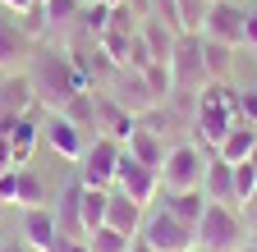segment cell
Returning <instances> with one entry per match:
<instances>
[{
  "label": "cell",
  "instance_id": "obj_38",
  "mask_svg": "<svg viewBox=\"0 0 257 252\" xmlns=\"http://www.w3.org/2000/svg\"><path fill=\"white\" fill-rule=\"evenodd\" d=\"M248 161H252V165H257V147H252V151H248Z\"/></svg>",
  "mask_w": 257,
  "mask_h": 252
},
{
  "label": "cell",
  "instance_id": "obj_27",
  "mask_svg": "<svg viewBox=\"0 0 257 252\" xmlns=\"http://www.w3.org/2000/svg\"><path fill=\"white\" fill-rule=\"evenodd\" d=\"M257 193V165L252 161H239L234 165V202H239V211H243V202Z\"/></svg>",
  "mask_w": 257,
  "mask_h": 252
},
{
  "label": "cell",
  "instance_id": "obj_6",
  "mask_svg": "<svg viewBox=\"0 0 257 252\" xmlns=\"http://www.w3.org/2000/svg\"><path fill=\"white\" fill-rule=\"evenodd\" d=\"M119 156H124V142H115V138H106V133H96L92 147L83 151V161H78V183H87V188H115Z\"/></svg>",
  "mask_w": 257,
  "mask_h": 252
},
{
  "label": "cell",
  "instance_id": "obj_8",
  "mask_svg": "<svg viewBox=\"0 0 257 252\" xmlns=\"http://www.w3.org/2000/svg\"><path fill=\"white\" fill-rule=\"evenodd\" d=\"M115 188H119L124 197H134L138 206H152L156 193H161V170L134 161V156L124 151V156H119V170H115Z\"/></svg>",
  "mask_w": 257,
  "mask_h": 252
},
{
  "label": "cell",
  "instance_id": "obj_5",
  "mask_svg": "<svg viewBox=\"0 0 257 252\" xmlns=\"http://www.w3.org/2000/svg\"><path fill=\"white\" fill-rule=\"evenodd\" d=\"M211 147H202V142H175L170 151H166V161H161V188H202V174H207V165H211Z\"/></svg>",
  "mask_w": 257,
  "mask_h": 252
},
{
  "label": "cell",
  "instance_id": "obj_7",
  "mask_svg": "<svg viewBox=\"0 0 257 252\" xmlns=\"http://www.w3.org/2000/svg\"><path fill=\"white\" fill-rule=\"evenodd\" d=\"M143 243H152L156 252H188L193 247V225H184V220H175L170 211H152L143 215V229H138Z\"/></svg>",
  "mask_w": 257,
  "mask_h": 252
},
{
  "label": "cell",
  "instance_id": "obj_33",
  "mask_svg": "<svg viewBox=\"0 0 257 252\" xmlns=\"http://www.w3.org/2000/svg\"><path fill=\"white\" fill-rule=\"evenodd\" d=\"M37 0H0V10H10V14H23V10H32Z\"/></svg>",
  "mask_w": 257,
  "mask_h": 252
},
{
  "label": "cell",
  "instance_id": "obj_16",
  "mask_svg": "<svg viewBox=\"0 0 257 252\" xmlns=\"http://www.w3.org/2000/svg\"><path fill=\"white\" fill-rule=\"evenodd\" d=\"M257 147V124H248L243 115L230 124V133H225L220 142H216V161H225V165H239V161H248V151Z\"/></svg>",
  "mask_w": 257,
  "mask_h": 252
},
{
  "label": "cell",
  "instance_id": "obj_19",
  "mask_svg": "<svg viewBox=\"0 0 257 252\" xmlns=\"http://www.w3.org/2000/svg\"><path fill=\"white\" fill-rule=\"evenodd\" d=\"M143 211H147V206H138L134 197H124L119 188H110V202H106V225H110V229H119V234L134 238V234L143 229Z\"/></svg>",
  "mask_w": 257,
  "mask_h": 252
},
{
  "label": "cell",
  "instance_id": "obj_26",
  "mask_svg": "<svg viewBox=\"0 0 257 252\" xmlns=\"http://www.w3.org/2000/svg\"><path fill=\"white\" fill-rule=\"evenodd\" d=\"M207 10H211V0H179V33H198L202 37Z\"/></svg>",
  "mask_w": 257,
  "mask_h": 252
},
{
  "label": "cell",
  "instance_id": "obj_14",
  "mask_svg": "<svg viewBox=\"0 0 257 252\" xmlns=\"http://www.w3.org/2000/svg\"><path fill=\"white\" fill-rule=\"evenodd\" d=\"M32 46H37V42L19 28V19H5V14H0V74H14L19 60L32 55Z\"/></svg>",
  "mask_w": 257,
  "mask_h": 252
},
{
  "label": "cell",
  "instance_id": "obj_34",
  "mask_svg": "<svg viewBox=\"0 0 257 252\" xmlns=\"http://www.w3.org/2000/svg\"><path fill=\"white\" fill-rule=\"evenodd\" d=\"M243 220H257V193H252V197L243 202Z\"/></svg>",
  "mask_w": 257,
  "mask_h": 252
},
{
  "label": "cell",
  "instance_id": "obj_10",
  "mask_svg": "<svg viewBox=\"0 0 257 252\" xmlns=\"http://www.w3.org/2000/svg\"><path fill=\"white\" fill-rule=\"evenodd\" d=\"M110 87H115L110 97H115L128 115H147L152 106H161V101L152 97V87H147L143 69H128V74H124V65H119V69H115V78H110Z\"/></svg>",
  "mask_w": 257,
  "mask_h": 252
},
{
  "label": "cell",
  "instance_id": "obj_29",
  "mask_svg": "<svg viewBox=\"0 0 257 252\" xmlns=\"http://www.w3.org/2000/svg\"><path fill=\"white\" fill-rule=\"evenodd\" d=\"M239 115H243L248 124H257V92H243V87H239Z\"/></svg>",
  "mask_w": 257,
  "mask_h": 252
},
{
  "label": "cell",
  "instance_id": "obj_24",
  "mask_svg": "<svg viewBox=\"0 0 257 252\" xmlns=\"http://www.w3.org/2000/svg\"><path fill=\"white\" fill-rule=\"evenodd\" d=\"M202 65H207V78H211V83H230L234 46H220V42H207V37H202Z\"/></svg>",
  "mask_w": 257,
  "mask_h": 252
},
{
  "label": "cell",
  "instance_id": "obj_41",
  "mask_svg": "<svg viewBox=\"0 0 257 252\" xmlns=\"http://www.w3.org/2000/svg\"><path fill=\"white\" fill-rule=\"evenodd\" d=\"M252 243H257V238H252Z\"/></svg>",
  "mask_w": 257,
  "mask_h": 252
},
{
  "label": "cell",
  "instance_id": "obj_35",
  "mask_svg": "<svg viewBox=\"0 0 257 252\" xmlns=\"http://www.w3.org/2000/svg\"><path fill=\"white\" fill-rule=\"evenodd\" d=\"M0 252H32V247H28L23 238H14V243H5V247H0Z\"/></svg>",
  "mask_w": 257,
  "mask_h": 252
},
{
  "label": "cell",
  "instance_id": "obj_17",
  "mask_svg": "<svg viewBox=\"0 0 257 252\" xmlns=\"http://www.w3.org/2000/svg\"><path fill=\"white\" fill-rule=\"evenodd\" d=\"M32 106H37V97H32V83L28 74H0V119H10V115H28Z\"/></svg>",
  "mask_w": 257,
  "mask_h": 252
},
{
  "label": "cell",
  "instance_id": "obj_2",
  "mask_svg": "<svg viewBox=\"0 0 257 252\" xmlns=\"http://www.w3.org/2000/svg\"><path fill=\"white\" fill-rule=\"evenodd\" d=\"M239 119V87L230 83H207L193 101V133H198L202 147L216 151V142L230 133V124Z\"/></svg>",
  "mask_w": 257,
  "mask_h": 252
},
{
  "label": "cell",
  "instance_id": "obj_39",
  "mask_svg": "<svg viewBox=\"0 0 257 252\" xmlns=\"http://www.w3.org/2000/svg\"><path fill=\"white\" fill-rule=\"evenodd\" d=\"M106 5H119V0H106Z\"/></svg>",
  "mask_w": 257,
  "mask_h": 252
},
{
  "label": "cell",
  "instance_id": "obj_30",
  "mask_svg": "<svg viewBox=\"0 0 257 252\" xmlns=\"http://www.w3.org/2000/svg\"><path fill=\"white\" fill-rule=\"evenodd\" d=\"M243 46H248V51H257V10H248V14H243Z\"/></svg>",
  "mask_w": 257,
  "mask_h": 252
},
{
  "label": "cell",
  "instance_id": "obj_4",
  "mask_svg": "<svg viewBox=\"0 0 257 252\" xmlns=\"http://www.w3.org/2000/svg\"><path fill=\"white\" fill-rule=\"evenodd\" d=\"M207 65H202V37L198 33H179L170 51V97H198L207 87Z\"/></svg>",
  "mask_w": 257,
  "mask_h": 252
},
{
  "label": "cell",
  "instance_id": "obj_3",
  "mask_svg": "<svg viewBox=\"0 0 257 252\" xmlns=\"http://www.w3.org/2000/svg\"><path fill=\"white\" fill-rule=\"evenodd\" d=\"M248 243V220L230 202H207L202 220L193 225V247L198 252H239Z\"/></svg>",
  "mask_w": 257,
  "mask_h": 252
},
{
  "label": "cell",
  "instance_id": "obj_32",
  "mask_svg": "<svg viewBox=\"0 0 257 252\" xmlns=\"http://www.w3.org/2000/svg\"><path fill=\"white\" fill-rule=\"evenodd\" d=\"M5 170H14V156H10V138H5V129H0V174Z\"/></svg>",
  "mask_w": 257,
  "mask_h": 252
},
{
  "label": "cell",
  "instance_id": "obj_28",
  "mask_svg": "<svg viewBox=\"0 0 257 252\" xmlns=\"http://www.w3.org/2000/svg\"><path fill=\"white\" fill-rule=\"evenodd\" d=\"M78 19V0H46V23L51 28H64Z\"/></svg>",
  "mask_w": 257,
  "mask_h": 252
},
{
  "label": "cell",
  "instance_id": "obj_12",
  "mask_svg": "<svg viewBox=\"0 0 257 252\" xmlns=\"http://www.w3.org/2000/svg\"><path fill=\"white\" fill-rule=\"evenodd\" d=\"M19 238H23L32 252H55V243H60L55 211H51V206H28V211H23V229H19Z\"/></svg>",
  "mask_w": 257,
  "mask_h": 252
},
{
  "label": "cell",
  "instance_id": "obj_22",
  "mask_svg": "<svg viewBox=\"0 0 257 252\" xmlns=\"http://www.w3.org/2000/svg\"><path fill=\"white\" fill-rule=\"evenodd\" d=\"M14 206H46V179L37 174V170H28V165H19V183H14Z\"/></svg>",
  "mask_w": 257,
  "mask_h": 252
},
{
  "label": "cell",
  "instance_id": "obj_11",
  "mask_svg": "<svg viewBox=\"0 0 257 252\" xmlns=\"http://www.w3.org/2000/svg\"><path fill=\"white\" fill-rule=\"evenodd\" d=\"M42 133H46V142H51L55 156H64V161H83V151H87V133L78 129L69 115H60V110H55V115L42 124Z\"/></svg>",
  "mask_w": 257,
  "mask_h": 252
},
{
  "label": "cell",
  "instance_id": "obj_18",
  "mask_svg": "<svg viewBox=\"0 0 257 252\" xmlns=\"http://www.w3.org/2000/svg\"><path fill=\"white\" fill-rule=\"evenodd\" d=\"M78 197H83V183L74 179V183L60 193V202H55V229H60L64 238H87V229H83V211H78Z\"/></svg>",
  "mask_w": 257,
  "mask_h": 252
},
{
  "label": "cell",
  "instance_id": "obj_9",
  "mask_svg": "<svg viewBox=\"0 0 257 252\" xmlns=\"http://www.w3.org/2000/svg\"><path fill=\"white\" fill-rule=\"evenodd\" d=\"M243 5L239 0H211L207 10V23H202V37L207 42H220V46H243Z\"/></svg>",
  "mask_w": 257,
  "mask_h": 252
},
{
  "label": "cell",
  "instance_id": "obj_15",
  "mask_svg": "<svg viewBox=\"0 0 257 252\" xmlns=\"http://www.w3.org/2000/svg\"><path fill=\"white\" fill-rule=\"evenodd\" d=\"M124 151L128 156H134V161H143V165H152V170H161V161H166V138H161L156 129H152V124H134V133H128V142H124Z\"/></svg>",
  "mask_w": 257,
  "mask_h": 252
},
{
  "label": "cell",
  "instance_id": "obj_20",
  "mask_svg": "<svg viewBox=\"0 0 257 252\" xmlns=\"http://www.w3.org/2000/svg\"><path fill=\"white\" fill-rule=\"evenodd\" d=\"M202 206H207V193L202 188H166V197H161V211H170L175 220H184V225H198L202 220Z\"/></svg>",
  "mask_w": 257,
  "mask_h": 252
},
{
  "label": "cell",
  "instance_id": "obj_37",
  "mask_svg": "<svg viewBox=\"0 0 257 252\" xmlns=\"http://www.w3.org/2000/svg\"><path fill=\"white\" fill-rule=\"evenodd\" d=\"M239 252H257V243H243V247H239Z\"/></svg>",
  "mask_w": 257,
  "mask_h": 252
},
{
  "label": "cell",
  "instance_id": "obj_25",
  "mask_svg": "<svg viewBox=\"0 0 257 252\" xmlns=\"http://www.w3.org/2000/svg\"><path fill=\"white\" fill-rule=\"evenodd\" d=\"M138 238V234H134ZM128 234H119V229H110V225H101V229H92L87 234V247L92 252H128V243H134Z\"/></svg>",
  "mask_w": 257,
  "mask_h": 252
},
{
  "label": "cell",
  "instance_id": "obj_36",
  "mask_svg": "<svg viewBox=\"0 0 257 252\" xmlns=\"http://www.w3.org/2000/svg\"><path fill=\"white\" fill-rule=\"evenodd\" d=\"M128 252H156L152 243H143V238H134V243H128Z\"/></svg>",
  "mask_w": 257,
  "mask_h": 252
},
{
  "label": "cell",
  "instance_id": "obj_40",
  "mask_svg": "<svg viewBox=\"0 0 257 252\" xmlns=\"http://www.w3.org/2000/svg\"><path fill=\"white\" fill-rule=\"evenodd\" d=\"M188 252H198V247H188Z\"/></svg>",
  "mask_w": 257,
  "mask_h": 252
},
{
  "label": "cell",
  "instance_id": "obj_13",
  "mask_svg": "<svg viewBox=\"0 0 257 252\" xmlns=\"http://www.w3.org/2000/svg\"><path fill=\"white\" fill-rule=\"evenodd\" d=\"M0 129H5L10 138V156H14V170L32 161V147H37L42 138V124L32 119V115H10V119H0Z\"/></svg>",
  "mask_w": 257,
  "mask_h": 252
},
{
  "label": "cell",
  "instance_id": "obj_1",
  "mask_svg": "<svg viewBox=\"0 0 257 252\" xmlns=\"http://www.w3.org/2000/svg\"><path fill=\"white\" fill-rule=\"evenodd\" d=\"M28 83H32L37 106H46L51 115L64 110L78 92H87V78L78 74L69 51H55V46H32V55H28Z\"/></svg>",
  "mask_w": 257,
  "mask_h": 252
},
{
  "label": "cell",
  "instance_id": "obj_21",
  "mask_svg": "<svg viewBox=\"0 0 257 252\" xmlns=\"http://www.w3.org/2000/svg\"><path fill=\"white\" fill-rule=\"evenodd\" d=\"M202 193H207V202H230L234 206V165H225V161L211 156V165L202 174Z\"/></svg>",
  "mask_w": 257,
  "mask_h": 252
},
{
  "label": "cell",
  "instance_id": "obj_23",
  "mask_svg": "<svg viewBox=\"0 0 257 252\" xmlns=\"http://www.w3.org/2000/svg\"><path fill=\"white\" fill-rule=\"evenodd\" d=\"M106 202H110V188H87V183H83L78 211H83V229H87V234L106 225Z\"/></svg>",
  "mask_w": 257,
  "mask_h": 252
},
{
  "label": "cell",
  "instance_id": "obj_31",
  "mask_svg": "<svg viewBox=\"0 0 257 252\" xmlns=\"http://www.w3.org/2000/svg\"><path fill=\"white\" fill-rule=\"evenodd\" d=\"M55 252H92V247H87V238H64V234H60Z\"/></svg>",
  "mask_w": 257,
  "mask_h": 252
}]
</instances>
